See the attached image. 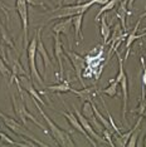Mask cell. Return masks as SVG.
Segmentation results:
<instances>
[{"label":"cell","instance_id":"cell-1","mask_svg":"<svg viewBox=\"0 0 146 147\" xmlns=\"http://www.w3.org/2000/svg\"><path fill=\"white\" fill-rule=\"evenodd\" d=\"M30 99H32V102L35 105L38 112L41 113V116L44 118V121H45V123H47V126L49 128V132H51V135L53 136L55 143H57L58 146H62V147H72V146H74V142H73V140H72L71 135H69V132L64 131V129H62L61 127H58L57 125H55V123L49 118V116L47 115V113L43 111L42 105L38 101H35V99L32 98V97H30Z\"/></svg>","mask_w":146,"mask_h":147},{"label":"cell","instance_id":"cell-2","mask_svg":"<svg viewBox=\"0 0 146 147\" xmlns=\"http://www.w3.org/2000/svg\"><path fill=\"white\" fill-rule=\"evenodd\" d=\"M93 4H96L95 0H89L87 3H81V4H72V5H63L57 8L54 11H52V14L49 15L48 22L57 20V19H66V18H72L74 15L78 14H86L89 8Z\"/></svg>","mask_w":146,"mask_h":147},{"label":"cell","instance_id":"cell-3","mask_svg":"<svg viewBox=\"0 0 146 147\" xmlns=\"http://www.w3.org/2000/svg\"><path fill=\"white\" fill-rule=\"evenodd\" d=\"M0 118H1L3 123H4V126L6 127V128H9L10 131L14 133V135L16 136H22V137H26V138L32 140L33 142H35L38 146H44V147H48L49 145H47L45 142L41 141L39 138H36V137L33 135V133L29 131V128L26 126H24L23 123L18 122L15 118H13V117L5 115V113H3L1 111H0Z\"/></svg>","mask_w":146,"mask_h":147},{"label":"cell","instance_id":"cell-4","mask_svg":"<svg viewBox=\"0 0 146 147\" xmlns=\"http://www.w3.org/2000/svg\"><path fill=\"white\" fill-rule=\"evenodd\" d=\"M42 33V28H38L35 32V35L32 38V40L29 42L28 47H26V54H28V64H29V74L33 81L36 82L39 86L43 87V89L45 88L44 86V79H42L41 74L38 73L36 69V63H35V55H36V44H38V36Z\"/></svg>","mask_w":146,"mask_h":147},{"label":"cell","instance_id":"cell-5","mask_svg":"<svg viewBox=\"0 0 146 147\" xmlns=\"http://www.w3.org/2000/svg\"><path fill=\"white\" fill-rule=\"evenodd\" d=\"M15 10L18 11L19 18L22 22V28H23V34H24V48L29 44V32H28V25H29V18H28V3L26 0H15Z\"/></svg>","mask_w":146,"mask_h":147},{"label":"cell","instance_id":"cell-6","mask_svg":"<svg viewBox=\"0 0 146 147\" xmlns=\"http://www.w3.org/2000/svg\"><path fill=\"white\" fill-rule=\"evenodd\" d=\"M63 106H64L66 108H67V111H62V112H59V113H61V115H63V116L66 117V119H67L69 125H71V126L73 127V129H74V131H77V132H79L81 135H83V136H84V138L88 141L89 145H92V146H98V145H97V142H96L93 138H91V137L88 136V133L84 131V128L82 127L81 122H79L78 117L76 116V113L71 112V109L68 108V106L66 105V102H64V101H63Z\"/></svg>","mask_w":146,"mask_h":147},{"label":"cell","instance_id":"cell-7","mask_svg":"<svg viewBox=\"0 0 146 147\" xmlns=\"http://www.w3.org/2000/svg\"><path fill=\"white\" fill-rule=\"evenodd\" d=\"M64 54L68 57L69 62L72 63L73 69L76 72V76H77L79 83L82 86H84L83 82V71H84V67H86V59L82 55H79L78 53L73 52V51H64Z\"/></svg>","mask_w":146,"mask_h":147},{"label":"cell","instance_id":"cell-8","mask_svg":"<svg viewBox=\"0 0 146 147\" xmlns=\"http://www.w3.org/2000/svg\"><path fill=\"white\" fill-rule=\"evenodd\" d=\"M72 107H73V111H74L76 116L78 117V119H79V122H81L82 127H83L84 131L88 133V136L91 137V138H93L95 141L97 142V145H98V146H99V145H105V143H106V140L103 138V136H101L97 131H96V129L93 128V126L91 125V122H89L88 119L86 118V117L78 111V108H76V106H74V105H73Z\"/></svg>","mask_w":146,"mask_h":147},{"label":"cell","instance_id":"cell-9","mask_svg":"<svg viewBox=\"0 0 146 147\" xmlns=\"http://www.w3.org/2000/svg\"><path fill=\"white\" fill-rule=\"evenodd\" d=\"M16 81L19 82V84H20L23 87V89L28 93L29 96L32 97V98H34L35 101H38L41 105L44 107L45 106V102L43 101V98H42V96H41V93H39L38 91L35 89V87L33 86V82H32V79H30V77L29 76H25V74H20V76H18L16 77Z\"/></svg>","mask_w":146,"mask_h":147},{"label":"cell","instance_id":"cell-10","mask_svg":"<svg viewBox=\"0 0 146 147\" xmlns=\"http://www.w3.org/2000/svg\"><path fill=\"white\" fill-rule=\"evenodd\" d=\"M71 93L77 96V98H79L82 101V103L86 102V101H89L92 102L95 98H98V96L101 94L99 93V89L97 88V86H91V87H84L82 89H73L71 88Z\"/></svg>","mask_w":146,"mask_h":147},{"label":"cell","instance_id":"cell-11","mask_svg":"<svg viewBox=\"0 0 146 147\" xmlns=\"http://www.w3.org/2000/svg\"><path fill=\"white\" fill-rule=\"evenodd\" d=\"M54 44H53V48H54V57L58 62L59 65V73H58V78L63 81V73H64V68H63V57H64V45H63V42L61 40V35L59 34H54Z\"/></svg>","mask_w":146,"mask_h":147},{"label":"cell","instance_id":"cell-12","mask_svg":"<svg viewBox=\"0 0 146 147\" xmlns=\"http://www.w3.org/2000/svg\"><path fill=\"white\" fill-rule=\"evenodd\" d=\"M140 24H141V19H139L137 20V23L135 24V26H134V29H132V32H130L127 34V36H126V43H125V58H124V61L125 62H127V59H128V55H130V51H131V45L134 44V43L136 42V40H139L140 38H145L146 36V30H144V33L142 34H136L137 33V30H139V26H140Z\"/></svg>","mask_w":146,"mask_h":147},{"label":"cell","instance_id":"cell-13","mask_svg":"<svg viewBox=\"0 0 146 147\" xmlns=\"http://www.w3.org/2000/svg\"><path fill=\"white\" fill-rule=\"evenodd\" d=\"M36 54L42 58V62H43V65H44V71H43V78H47V71L51 67H53V62L51 59V57H49L47 49H45L44 47V43L42 40V35L39 34L38 36V44H36Z\"/></svg>","mask_w":146,"mask_h":147},{"label":"cell","instance_id":"cell-14","mask_svg":"<svg viewBox=\"0 0 146 147\" xmlns=\"http://www.w3.org/2000/svg\"><path fill=\"white\" fill-rule=\"evenodd\" d=\"M120 87L122 91V111H121V121L125 126H127L126 113H127V105H128V79L127 74L124 76V78L120 82Z\"/></svg>","mask_w":146,"mask_h":147},{"label":"cell","instance_id":"cell-15","mask_svg":"<svg viewBox=\"0 0 146 147\" xmlns=\"http://www.w3.org/2000/svg\"><path fill=\"white\" fill-rule=\"evenodd\" d=\"M127 1H128V0H120L117 9L115 10V14H116V16L118 18V20H120V24H121L122 29H124L125 32L127 30L126 19H127V16H130V15L132 14V13L128 11V9H127Z\"/></svg>","mask_w":146,"mask_h":147},{"label":"cell","instance_id":"cell-16","mask_svg":"<svg viewBox=\"0 0 146 147\" xmlns=\"http://www.w3.org/2000/svg\"><path fill=\"white\" fill-rule=\"evenodd\" d=\"M72 28H73L72 18H66V19H62L61 22H58L57 24H54L52 26V33L59 34V35L63 34L69 39V32H71Z\"/></svg>","mask_w":146,"mask_h":147},{"label":"cell","instance_id":"cell-17","mask_svg":"<svg viewBox=\"0 0 146 147\" xmlns=\"http://www.w3.org/2000/svg\"><path fill=\"white\" fill-rule=\"evenodd\" d=\"M82 24H83V14H78L72 16V25L74 28V38L76 43L79 44L83 40V32H82Z\"/></svg>","mask_w":146,"mask_h":147},{"label":"cell","instance_id":"cell-18","mask_svg":"<svg viewBox=\"0 0 146 147\" xmlns=\"http://www.w3.org/2000/svg\"><path fill=\"white\" fill-rule=\"evenodd\" d=\"M99 33H101L102 40H103V44L108 42L110 36H111V28H110V24L107 23V15L103 14L99 18Z\"/></svg>","mask_w":146,"mask_h":147},{"label":"cell","instance_id":"cell-19","mask_svg":"<svg viewBox=\"0 0 146 147\" xmlns=\"http://www.w3.org/2000/svg\"><path fill=\"white\" fill-rule=\"evenodd\" d=\"M45 91L48 92H53V93H67L71 91V84H69L68 79H64L58 84H53V86H48L45 87Z\"/></svg>","mask_w":146,"mask_h":147},{"label":"cell","instance_id":"cell-20","mask_svg":"<svg viewBox=\"0 0 146 147\" xmlns=\"http://www.w3.org/2000/svg\"><path fill=\"white\" fill-rule=\"evenodd\" d=\"M0 40H1L3 44H6V45H9L11 49H14V51H16V47L14 44V40H13V38H11V35L8 33V30L3 26L1 24V22H0Z\"/></svg>","mask_w":146,"mask_h":147},{"label":"cell","instance_id":"cell-21","mask_svg":"<svg viewBox=\"0 0 146 147\" xmlns=\"http://www.w3.org/2000/svg\"><path fill=\"white\" fill-rule=\"evenodd\" d=\"M120 3V0H110V1L107 3V4H105V5H102V8L98 10V13L96 14V18H95V20L96 22H99V18H101L103 14H106L107 11H111V10H114V8H116V5Z\"/></svg>","mask_w":146,"mask_h":147},{"label":"cell","instance_id":"cell-22","mask_svg":"<svg viewBox=\"0 0 146 147\" xmlns=\"http://www.w3.org/2000/svg\"><path fill=\"white\" fill-rule=\"evenodd\" d=\"M118 83H116L115 81H112V79H110V84L107 88L102 89V91H99L101 94H106L110 98H115L116 96H117V92H118Z\"/></svg>","mask_w":146,"mask_h":147},{"label":"cell","instance_id":"cell-23","mask_svg":"<svg viewBox=\"0 0 146 147\" xmlns=\"http://www.w3.org/2000/svg\"><path fill=\"white\" fill-rule=\"evenodd\" d=\"M0 138L3 140V141H5L8 145H11V146H19V147H29L26 143L23 141V142H18V141H14V140H11L10 137L8 135H5L4 132H0Z\"/></svg>","mask_w":146,"mask_h":147},{"label":"cell","instance_id":"cell-24","mask_svg":"<svg viewBox=\"0 0 146 147\" xmlns=\"http://www.w3.org/2000/svg\"><path fill=\"white\" fill-rule=\"evenodd\" d=\"M140 133H141V129H140V127H137V128H136L135 131L132 132V135L130 136V138H128V141H127V143H126V146H128V147L137 146V140H139V137H140Z\"/></svg>","mask_w":146,"mask_h":147},{"label":"cell","instance_id":"cell-25","mask_svg":"<svg viewBox=\"0 0 146 147\" xmlns=\"http://www.w3.org/2000/svg\"><path fill=\"white\" fill-rule=\"evenodd\" d=\"M13 8H10L9 5H6L3 0H0V10H1L3 13H4V15H5V18H6V23H10V15H9V11L11 10Z\"/></svg>","mask_w":146,"mask_h":147},{"label":"cell","instance_id":"cell-26","mask_svg":"<svg viewBox=\"0 0 146 147\" xmlns=\"http://www.w3.org/2000/svg\"><path fill=\"white\" fill-rule=\"evenodd\" d=\"M102 136H103V138L106 140V142L108 143L110 146H115V143H114V140H112V133L108 131V129H103L102 131Z\"/></svg>","mask_w":146,"mask_h":147},{"label":"cell","instance_id":"cell-27","mask_svg":"<svg viewBox=\"0 0 146 147\" xmlns=\"http://www.w3.org/2000/svg\"><path fill=\"white\" fill-rule=\"evenodd\" d=\"M141 64H142V76H141V82H142V87L146 89V67H145V62H144V57L141 58Z\"/></svg>","mask_w":146,"mask_h":147},{"label":"cell","instance_id":"cell-28","mask_svg":"<svg viewBox=\"0 0 146 147\" xmlns=\"http://www.w3.org/2000/svg\"><path fill=\"white\" fill-rule=\"evenodd\" d=\"M28 5L32 6H44V1L43 0H26Z\"/></svg>","mask_w":146,"mask_h":147},{"label":"cell","instance_id":"cell-29","mask_svg":"<svg viewBox=\"0 0 146 147\" xmlns=\"http://www.w3.org/2000/svg\"><path fill=\"white\" fill-rule=\"evenodd\" d=\"M78 0H63L62 4L63 5H72V4H77Z\"/></svg>","mask_w":146,"mask_h":147},{"label":"cell","instance_id":"cell-30","mask_svg":"<svg viewBox=\"0 0 146 147\" xmlns=\"http://www.w3.org/2000/svg\"><path fill=\"white\" fill-rule=\"evenodd\" d=\"M96 1V4H98V5H105V4H107V3L110 1V0H95Z\"/></svg>","mask_w":146,"mask_h":147},{"label":"cell","instance_id":"cell-31","mask_svg":"<svg viewBox=\"0 0 146 147\" xmlns=\"http://www.w3.org/2000/svg\"><path fill=\"white\" fill-rule=\"evenodd\" d=\"M146 18V11H144V13H141V14L140 15H139V19H141V20H142V19H145Z\"/></svg>","mask_w":146,"mask_h":147},{"label":"cell","instance_id":"cell-32","mask_svg":"<svg viewBox=\"0 0 146 147\" xmlns=\"http://www.w3.org/2000/svg\"><path fill=\"white\" fill-rule=\"evenodd\" d=\"M144 146L146 147V137H145V141H144Z\"/></svg>","mask_w":146,"mask_h":147},{"label":"cell","instance_id":"cell-33","mask_svg":"<svg viewBox=\"0 0 146 147\" xmlns=\"http://www.w3.org/2000/svg\"><path fill=\"white\" fill-rule=\"evenodd\" d=\"M144 30H146V26H144Z\"/></svg>","mask_w":146,"mask_h":147}]
</instances>
